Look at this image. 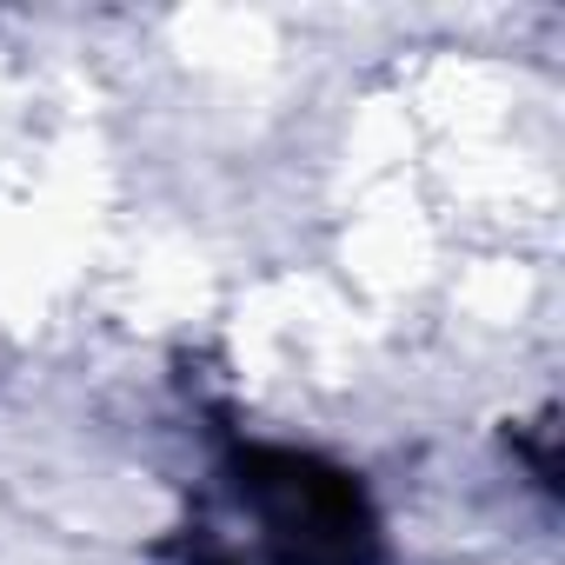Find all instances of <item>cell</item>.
I'll return each mask as SVG.
<instances>
[{"instance_id": "obj_1", "label": "cell", "mask_w": 565, "mask_h": 565, "mask_svg": "<svg viewBox=\"0 0 565 565\" xmlns=\"http://www.w3.org/2000/svg\"><path fill=\"white\" fill-rule=\"evenodd\" d=\"M167 565H393L373 486L333 452L226 433L186 486Z\"/></svg>"}]
</instances>
